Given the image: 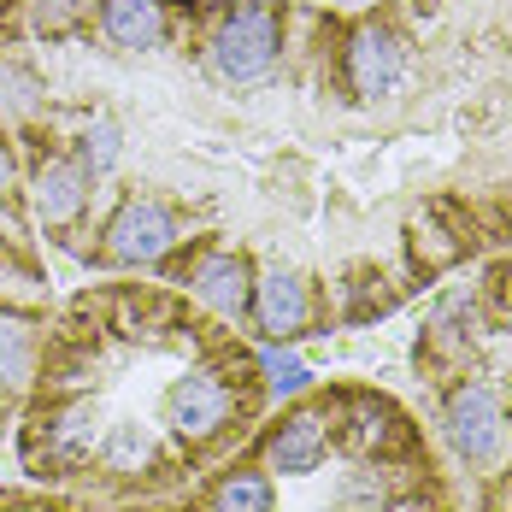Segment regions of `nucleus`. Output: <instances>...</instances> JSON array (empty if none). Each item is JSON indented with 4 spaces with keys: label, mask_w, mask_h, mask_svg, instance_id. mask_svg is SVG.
I'll return each mask as SVG.
<instances>
[{
    "label": "nucleus",
    "mask_w": 512,
    "mask_h": 512,
    "mask_svg": "<svg viewBox=\"0 0 512 512\" xmlns=\"http://www.w3.org/2000/svg\"><path fill=\"white\" fill-rule=\"evenodd\" d=\"M89 12H95V0H36V30L42 36H71Z\"/></svg>",
    "instance_id": "dca6fc26"
},
{
    "label": "nucleus",
    "mask_w": 512,
    "mask_h": 512,
    "mask_svg": "<svg viewBox=\"0 0 512 512\" xmlns=\"http://www.w3.org/2000/svg\"><path fill=\"white\" fill-rule=\"evenodd\" d=\"M89 171H83V159H48L42 171H36V183H30V201H36V218L53 224V230H65V224H77L83 218V206H89Z\"/></svg>",
    "instance_id": "6e6552de"
},
{
    "label": "nucleus",
    "mask_w": 512,
    "mask_h": 512,
    "mask_svg": "<svg viewBox=\"0 0 512 512\" xmlns=\"http://www.w3.org/2000/svg\"><path fill=\"white\" fill-rule=\"evenodd\" d=\"M277 53H283V18L265 0H248V6L224 12V24L206 42L212 77H224V83H259L277 65Z\"/></svg>",
    "instance_id": "f257e3e1"
},
{
    "label": "nucleus",
    "mask_w": 512,
    "mask_h": 512,
    "mask_svg": "<svg viewBox=\"0 0 512 512\" xmlns=\"http://www.w3.org/2000/svg\"><path fill=\"white\" fill-rule=\"evenodd\" d=\"M101 24H106V36L130 53L165 42V6H159V0H106Z\"/></svg>",
    "instance_id": "9d476101"
},
{
    "label": "nucleus",
    "mask_w": 512,
    "mask_h": 512,
    "mask_svg": "<svg viewBox=\"0 0 512 512\" xmlns=\"http://www.w3.org/2000/svg\"><path fill=\"white\" fill-rule=\"evenodd\" d=\"M24 512H48V507H24Z\"/></svg>",
    "instance_id": "412c9836"
},
{
    "label": "nucleus",
    "mask_w": 512,
    "mask_h": 512,
    "mask_svg": "<svg viewBox=\"0 0 512 512\" xmlns=\"http://www.w3.org/2000/svg\"><path fill=\"white\" fill-rule=\"evenodd\" d=\"M230 418V389L212 377V371H189V377H177L171 383V395H165V424L177 430V436H212L218 424Z\"/></svg>",
    "instance_id": "423d86ee"
},
{
    "label": "nucleus",
    "mask_w": 512,
    "mask_h": 512,
    "mask_svg": "<svg viewBox=\"0 0 512 512\" xmlns=\"http://www.w3.org/2000/svg\"><path fill=\"white\" fill-rule=\"evenodd\" d=\"M259 371H265V389H271V395H301L312 383L307 359L283 354V348H265V354H259Z\"/></svg>",
    "instance_id": "2eb2a0df"
},
{
    "label": "nucleus",
    "mask_w": 512,
    "mask_h": 512,
    "mask_svg": "<svg viewBox=\"0 0 512 512\" xmlns=\"http://www.w3.org/2000/svg\"><path fill=\"white\" fill-rule=\"evenodd\" d=\"M189 289H195V301L212 307L218 318H242L248 301H254V271H248L242 254H206L201 265H195V277H189Z\"/></svg>",
    "instance_id": "1a4fd4ad"
},
{
    "label": "nucleus",
    "mask_w": 512,
    "mask_h": 512,
    "mask_svg": "<svg viewBox=\"0 0 512 512\" xmlns=\"http://www.w3.org/2000/svg\"><path fill=\"white\" fill-rule=\"evenodd\" d=\"M30 365H36V330H30L24 318L0 312V383L18 389V383L30 377Z\"/></svg>",
    "instance_id": "f8f14e48"
},
{
    "label": "nucleus",
    "mask_w": 512,
    "mask_h": 512,
    "mask_svg": "<svg viewBox=\"0 0 512 512\" xmlns=\"http://www.w3.org/2000/svg\"><path fill=\"white\" fill-rule=\"evenodd\" d=\"M254 324L271 336V342H283V336H295V330H307L312 318V289L301 271H283V265H271L265 277H254Z\"/></svg>",
    "instance_id": "39448f33"
},
{
    "label": "nucleus",
    "mask_w": 512,
    "mask_h": 512,
    "mask_svg": "<svg viewBox=\"0 0 512 512\" xmlns=\"http://www.w3.org/2000/svg\"><path fill=\"white\" fill-rule=\"evenodd\" d=\"M324 448H330V424L324 412H289L271 436H265V471H283V477H307L324 465Z\"/></svg>",
    "instance_id": "0eeeda50"
},
{
    "label": "nucleus",
    "mask_w": 512,
    "mask_h": 512,
    "mask_svg": "<svg viewBox=\"0 0 512 512\" xmlns=\"http://www.w3.org/2000/svg\"><path fill=\"white\" fill-rule=\"evenodd\" d=\"M342 65H348L354 95H365V101L395 95L401 77H407V42H401L389 24L365 18V24H354V36H348V48H342Z\"/></svg>",
    "instance_id": "20e7f679"
},
{
    "label": "nucleus",
    "mask_w": 512,
    "mask_h": 512,
    "mask_svg": "<svg viewBox=\"0 0 512 512\" xmlns=\"http://www.w3.org/2000/svg\"><path fill=\"white\" fill-rule=\"evenodd\" d=\"M271 507H277L271 471H230L212 489V512H271Z\"/></svg>",
    "instance_id": "9b49d317"
},
{
    "label": "nucleus",
    "mask_w": 512,
    "mask_h": 512,
    "mask_svg": "<svg viewBox=\"0 0 512 512\" xmlns=\"http://www.w3.org/2000/svg\"><path fill=\"white\" fill-rule=\"evenodd\" d=\"M106 460L124 465V471H130V465H142V460H148V430H142V424H130V418H124V424H112V436H106Z\"/></svg>",
    "instance_id": "f3484780"
},
{
    "label": "nucleus",
    "mask_w": 512,
    "mask_h": 512,
    "mask_svg": "<svg viewBox=\"0 0 512 512\" xmlns=\"http://www.w3.org/2000/svg\"><path fill=\"white\" fill-rule=\"evenodd\" d=\"M12 189V154H6V142H0V195Z\"/></svg>",
    "instance_id": "aec40b11"
},
{
    "label": "nucleus",
    "mask_w": 512,
    "mask_h": 512,
    "mask_svg": "<svg viewBox=\"0 0 512 512\" xmlns=\"http://www.w3.org/2000/svg\"><path fill=\"white\" fill-rule=\"evenodd\" d=\"M95 436H101V407L95 401H71L59 412V424H53V454H83V448H95Z\"/></svg>",
    "instance_id": "ddd939ff"
},
{
    "label": "nucleus",
    "mask_w": 512,
    "mask_h": 512,
    "mask_svg": "<svg viewBox=\"0 0 512 512\" xmlns=\"http://www.w3.org/2000/svg\"><path fill=\"white\" fill-rule=\"evenodd\" d=\"M101 236H106L101 248L112 265H154V259H165L177 248V218L154 195H124Z\"/></svg>",
    "instance_id": "7ed1b4c3"
},
{
    "label": "nucleus",
    "mask_w": 512,
    "mask_h": 512,
    "mask_svg": "<svg viewBox=\"0 0 512 512\" xmlns=\"http://www.w3.org/2000/svg\"><path fill=\"white\" fill-rule=\"evenodd\" d=\"M0 89H6L0 101L12 106V112H36V106H42V83H36L30 71H0Z\"/></svg>",
    "instance_id": "6ab92c4d"
},
{
    "label": "nucleus",
    "mask_w": 512,
    "mask_h": 512,
    "mask_svg": "<svg viewBox=\"0 0 512 512\" xmlns=\"http://www.w3.org/2000/svg\"><path fill=\"white\" fill-rule=\"evenodd\" d=\"M336 512H383V483L371 471H354L336 495Z\"/></svg>",
    "instance_id": "a211bd4d"
},
{
    "label": "nucleus",
    "mask_w": 512,
    "mask_h": 512,
    "mask_svg": "<svg viewBox=\"0 0 512 512\" xmlns=\"http://www.w3.org/2000/svg\"><path fill=\"white\" fill-rule=\"evenodd\" d=\"M118 148H124V130H118L112 118H95V124L83 130V148H77V159H83V171H89V177H106V171L118 165Z\"/></svg>",
    "instance_id": "4468645a"
},
{
    "label": "nucleus",
    "mask_w": 512,
    "mask_h": 512,
    "mask_svg": "<svg viewBox=\"0 0 512 512\" xmlns=\"http://www.w3.org/2000/svg\"><path fill=\"white\" fill-rule=\"evenodd\" d=\"M442 430L454 442V454L465 465H489L507 442V412H501V395L483 383V377H465L460 389L448 395L442 407Z\"/></svg>",
    "instance_id": "f03ea898"
}]
</instances>
